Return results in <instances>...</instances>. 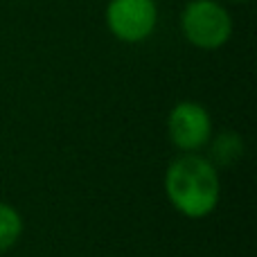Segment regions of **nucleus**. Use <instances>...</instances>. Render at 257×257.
Segmentation results:
<instances>
[{
    "mask_svg": "<svg viewBox=\"0 0 257 257\" xmlns=\"http://www.w3.org/2000/svg\"><path fill=\"white\" fill-rule=\"evenodd\" d=\"M165 194L183 217H210L221 199L219 167L201 154H181L165 172Z\"/></svg>",
    "mask_w": 257,
    "mask_h": 257,
    "instance_id": "1",
    "label": "nucleus"
},
{
    "mask_svg": "<svg viewBox=\"0 0 257 257\" xmlns=\"http://www.w3.org/2000/svg\"><path fill=\"white\" fill-rule=\"evenodd\" d=\"M158 21L154 0H111L106 7V25L115 39L140 43L149 39Z\"/></svg>",
    "mask_w": 257,
    "mask_h": 257,
    "instance_id": "4",
    "label": "nucleus"
},
{
    "mask_svg": "<svg viewBox=\"0 0 257 257\" xmlns=\"http://www.w3.org/2000/svg\"><path fill=\"white\" fill-rule=\"evenodd\" d=\"M185 39L201 50H217L230 39L232 21L217 0H192L181 16Z\"/></svg>",
    "mask_w": 257,
    "mask_h": 257,
    "instance_id": "2",
    "label": "nucleus"
},
{
    "mask_svg": "<svg viewBox=\"0 0 257 257\" xmlns=\"http://www.w3.org/2000/svg\"><path fill=\"white\" fill-rule=\"evenodd\" d=\"M167 136L183 154H196L212 138V117L199 102H178L169 111Z\"/></svg>",
    "mask_w": 257,
    "mask_h": 257,
    "instance_id": "3",
    "label": "nucleus"
},
{
    "mask_svg": "<svg viewBox=\"0 0 257 257\" xmlns=\"http://www.w3.org/2000/svg\"><path fill=\"white\" fill-rule=\"evenodd\" d=\"M23 230H25V223H23L21 212L14 205L0 201V253L14 248L21 239Z\"/></svg>",
    "mask_w": 257,
    "mask_h": 257,
    "instance_id": "5",
    "label": "nucleus"
},
{
    "mask_svg": "<svg viewBox=\"0 0 257 257\" xmlns=\"http://www.w3.org/2000/svg\"><path fill=\"white\" fill-rule=\"evenodd\" d=\"M241 154H244V142H241V138L232 131H226L214 140L212 158L210 160L214 163V167H226V165L237 163V160L241 158Z\"/></svg>",
    "mask_w": 257,
    "mask_h": 257,
    "instance_id": "6",
    "label": "nucleus"
},
{
    "mask_svg": "<svg viewBox=\"0 0 257 257\" xmlns=\"http://www.w3.org/2000/svg\"><path fill=\"white\" fill-rule=\"evenodd\" d=\"M230 3H246V0H230Z\"/></svg>",
    "mask_w": 257,
    "mask_h": 257,
    "instance_id": "7",
    "label": "nucleus"
}]
</instances>
